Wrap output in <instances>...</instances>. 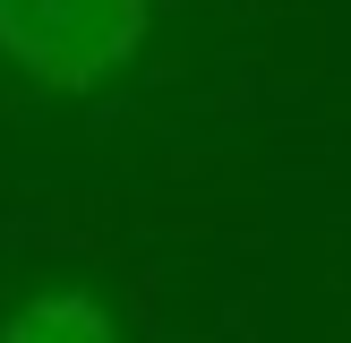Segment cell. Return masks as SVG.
I'll return each mask as SVG.
<instances>
[{"label": "cell", "instance_id": "2", "mask_svg": "<svg viewBox=\"0 0 351 343\" xmlns=\"http://www.w3.org/2000/svg\"><path fill=\"white\" fill-rule=\"evenodd\" d=\"M0 343H120V326H112V309H103L95 292L51 283V292H34V300L9 309Z\"/></svg>", "mask_w": 351, "mask_h": 343}, {"label": "cell", "instance_id": "1", "mask_svg": "<svg viewBox=\"0 0 351 343\" xmlns=\"http://www.w3.org/2000/svg\"><path fill=\"white\" fill-rule=\"evenodd\" d=\"M154 0H0V60L43 95H86L146 51Z\"/></svg>", "mask_w": 351, "mask_h": 343}]
</instances>
